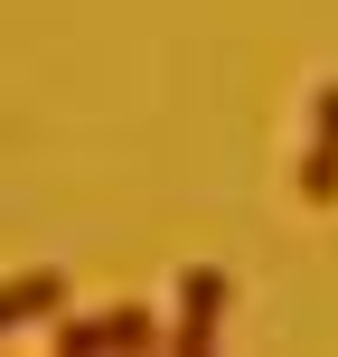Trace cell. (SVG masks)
<instances>
[{"label": "cell", "instance_id": "1", "mask_svg": "<svg viewBox=\"0 0 338 357\" xmlns=\"http://www.w3.org/2000/svg\"><path fill=\"white\" fill-rule=\"evenodd\" d=\"M56 348L66 357H113V348H169V329L151 320L141 301H113V310H56Z\"/></svg>", "mask_w": 338, "mask_h": 357}, {"label": "cell", "instance_id": "2", "mask_svg": "<svg viewBox=\"0 0 338 357\" xmlns=\"http://www.w3.org/2000/svg\"><path fill=\"white\" fill-rule=\"evenodd\" d=\"M216 320H226V273H216V264H188V273H178V310H169V348L178 357L216 348Z\"/></svg>", "mask_w": 338, "mask_h": 357}, {"label": "cell", "instance_id": "3", "mask_svg": "<svg viewBox=\"0 0 338 357\" xmlns=\"http://www.w3.org/2000/svg\"><path fill=\"white\" fill-rule=\"evenodd\" d=\"M291 178H301L310 207H329V197H338V85L310 94V151H301V169H291Z\"/></svg>", "mask_w": 338, "mask_h": 357}, {"label": "cell", "instance_id": "4", "mask_svg": "<svg viewBox=\"0 0 338 357\" xmlns=\"http://www.w3.org/2000/svg\"><path fill=\"white\" fill-rule=\"evenodd\" d=\"M56 310H66V273H19V282H0V339H10V329H38V320H56Z\"/></svg>", "mask_w": 338, "mask_h": 357}]
</instances>
